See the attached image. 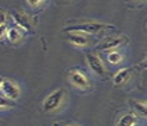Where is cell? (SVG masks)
<instances>
[{"instance_id":"obj_1","label":"cell","mask_w":147,"mask_h":126,"mask_svg":"<svg viewBox=\"0 0 147 126\" xmlns=\"http://www.w3.org/2000/svg\"><path fill=\"white\" fill-rule=\"evenodd\" d=\"M105 28H113L112 25H107V24L101 23H84V24H77V25H71V27H66L65 31L66 32H81V34L90 35V34H97Z\"/></svg>"},{"instance_id":"obj_2","label":"cell","mask_w":147,"mask_h":126,"mask_svg":"<svg viewBox=\"0 0 147 126\" xmlns=\"http://www.w3.org/2000/svg\"><path fill=\"white\" fill-rule=\"evenodd\" d=\"M62 98H63V90L62 88H57L52 94H49L44 101V111L45 112H51V111H55L57 109V106L62 102Z\"/></svg>"},{"instance_id":"obj_3","label":"cell","mask_w":147,"mask_h":126,"mask_svg":"<svg viewBox=\"0 0 147 126\" xmlns=\"http://www.w3.org/2000/svg\"><path fill=\"white\" fill-rule=\"evenodd\" d=\"M125 42H126V36L125 35H121V36H109V38L104 39L101 44L97 46V49L98 51H112V49L121 46Z\"/></svg>"},{"instance_id":"obj_4","label":"cell","mask_w":147,"mask_h":126,"mask_svg":"<svg viewBox=\"0 0 147 126\" xmlns=\"http://www.w3.org/2000/svg\"><path fill=\"white\" fill-rule=\"evenodd\" d=\"M87 62H88L90 69L92 70L97 76L105 77V66H104V63L101 62V59L98 57V55L88 53V55H87Z\"/></svg>"},{"instance_id":"obj_5","label":"cell","mask_w":147,"mask_h":126,"mask_svg":"<svg viewBox=\"0 0 147 126\" xmlns=\"http://www.w3.org/2000/svg\"><path fill=\"white\" fill-rule=\"evenodd\" d=\"M1 90L4 92L6 98H9L11 101H16L20 97V88L17 87L16 83H13L10 80H3V83H1Z\"/></svg>"},{"instance_id":"obj_6","label":"cell","mask_w":147,"mask_h":126,"mask_svg":"<svg viewBox=\"0 0 147 126\" xmlns=\"http://www.w3.org/2000/svg\"><path fill=\"white\" fill-rule=\"evenodd\" d=\"M69 79H70V83L74 86V87H77V88H87L88 86H90V83H88V79L81 73L79 70H71L70 73H69Z\"/></svg>"},{"instance_id":"obj_7","label":"cell","mask_w":147,"mask_h":126,"mask_svg":"<svg viewBox=\"0 0 147 126\" xmlns=\"http://www.w3.org/2000/svg\"><path fill=\"white\" fill-rule=\"evenodd\" d=\"M11 17L14 20V23L17 24L20 28H23L25 31H30L31 30V18L28 14H25L24 11H18V10H14L11 13Z\"/></svg>"},{"instance_id":"obj_8","label":"cell","mask_w":147,"mask_h":126,"mask_svg":"<svg viewBox=\"0 0 147 126\" xmlns=\"http://www.w3.org/2000/svg\"><path fill=\"white\" fill-rule=\"evenodd\" d=\"M90 36L81 32H69V41L71 44L77 46H86L87 44H90Z\"/></svg>"},{"instance_id":"obj_9","label":"cell","mask_w":147,"mask_h":126,"mask_svg":"<svg viewBox=\"0 0 147 126\" xmlns=\"http://www.w3.org/2000/svg\"><path fill=\"white\" fill-rule=\"evenodd\" d=\"M132 74V67H126V69L119 70L115 76H113V84L115 86H122L125 81L127 80Z\"/></svg>"},{"instance_id":"obj_10","label":"cell","mask_w":147,"mask_h":126,"mask_svg":"<svg viewBox=\"0 0 147 126\" xmlns=\"http://www.w3.org/2000/svg\"><path fill=\"white\" fill-rule=\"evenodd\" d=\"M137 123V116L132 112H127L121 116L119 122H118V126H135Z\"/></svg>"},{"instance_id":"obj_11","label":"cell","mask_w":147,"mask_h":126,"mask_svg":"<svg viewBox=\"0 0 147 126\" xmlns=\"http://www.w3.org/2000/svg\"><path fill=\"white\" fill-rule=\"evenodd\" d=\"M129 104L135 108L136 111L139 112V114H142L143 116H146L147 115V106H146V102H142V101H136V100H130Z\"/></svg>"},{"instance_id":"obj_12","label":"cell","mask_w":147,"mask_h":126,"mask_svg":"<svg viewBox=\"0 0 147 126\" xmlns=\"http://www.w3.org/2000/svg\"><path fill=\"white\" fill-rule=\"evenodd\" d=\"M6 36H7L11 42H18V41L23 39V35H21V32H20L17 28H10V30H7Z\"/></svg>"},{"instance_id":"obj_13","label":"cell","mask_w":147,"mask_h":126,"mask_svg":"<svg viewBox=\"0 0 147 126\" xmlns=\"http://www.w3.org/2000/svg\"><path fill=\"white\" fill-rule=\"evenodd\" d=\"M108 60L112 63V65H116V63H121L122 62V55L119 53V52H109V55H108Z\"/></svg>"},{"instance_id":"obj_14","label":"cell","mask_w":147,"mask_h":126,"mask_svg":"<svg viewBox=\"0 0 147 126\" xmlns=\"http://www.w3.org/2000/svg\"><path fill=\"white\" fill-rule=\"evenodd\" d=\"M11 106H14V101L6 97H0V108H11Z\"/></svg>"},{"instance_id":"obj_15","label":"cell","mask_w":147,"mask_h":126,"mask_svg":"<svg viewBox=\"0 0 147 126\" xmlns=\"http://www.w3.org/2000/svg\"><path fill=\"white\" fill-rule=\"evenodd\" d=\"M6 34H7V27L6 25H0V39L4 38Z\"/></svg>"},{"instance_id":"obj_16","label":"cell","mask_w":147,"mask_h":126,"mask_svg":"<svg viewBox=\"0 0 147 126\" xmlns=\"http://www.w3.org/2000/svg\"><path fill=\"white\" fill-rule=\"evenodd\" d=\"M6 20H7V17H6V13L0 10V25H4Z\"/></svg>"},{"instance_id":"obj_17","label":"cell","mask_w":147,"mask_h":126,"mask_svg":"<svg viewBox=\"0 0 147 126\" xmlns=\"http://www.w3.org/2000/svg\"><path fill=\"white\" fill-rule=\"evenodd\" d=\"M44 1H41V0H28L27 1V4H30V6H38V4H42Z\"/></svg>"},{"instance_id":"obj_18","label":"cell","mask_w":147,"mask_h":126,"mask_svg":"<svg viewBox=\"0 0 147 126\" xmlns=\"http://www.w3.org/2000/svg\"><path fill=\"white\" fill-rule=\"evenodd\" d=\"M1 83H3V79L0 77V88H1Z\"/></svg>"},{"instance_id":"obj_19","label":"cell","mask_w":147,"mask_h":126,"mask_svg":"<svg viewBox=\"0 0 147 126\" xmlns=\"http://www.w3.org/2000/svg\"><path fill=\"white\" fill-rule=\"evenodd\" d=\"M66 126H77V125H66Z\"/></svg>"}]
</instances>
